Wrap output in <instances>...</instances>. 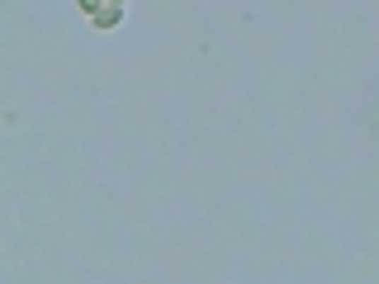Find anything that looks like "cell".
<instances>
[{
	"mask_svg": "<svg viewBox=\"0 0 379 284\" xmlns=\"http://www.w3.org/2000/svg\"><path fill=\"white\" fill-rule=\"evenodd\" d=\"M95 29H119V19H124V10H114V5H100V10H95Z\"/></svg>",
	"mask_w": 379,
	"mask_h": 284,
	"instance_id": "6da1fadb",
	"label": "cell"
},
{
	"mask_svg": "<svg viewBox=\"0 0 379 284\" xmlns=\"http://www.w3.org/2000/svg\"><path fill=\"white\" fill-rule=\"evenodd\" d=\"M81 10H86V15H95V10H100V0H76Z\"/></svg>",
	"mask_w": 379,
	"mask_h": 284,
	"instance_id": "7a4b0ae2",
	"label": "cell"
},
{
	"mask_svg": "<svg viewBox=\"0 0 379 284\" xmlns=\"http://www.w3.org/2000/svg\"><path fill=\"white\" fill-rule=\"evenodd\" d=\"M100 5H114V10H124V0H100Z\"/></svg>",
	"mask_w": 379,
	"mask_h": 284,
	"instance_id": "3957f363",
	"label": "cell"
}]
</instances>
